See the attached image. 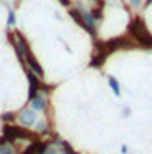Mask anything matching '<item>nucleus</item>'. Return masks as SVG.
<instances>
[{
	"instance_id": "1",
	"label": "nucleus",
	"mask_w": 152,
	"mask_h": 154,
	"mask_svg": "<svg viewBox=\"0 0 152 154\" xmlns=\"http://www.w3.org/2000/svg\"><path fill=\"white\" fill-rule=\"evenodd\" d=\"M131 31H132V34L138 38V41H140V43L152 47V36L149 34V31L145 29V25L141 23V20H140V18H136V20L132 22V25H131Z\"/></svg>"
},
{
	"instance_id": "2",
	"label": "nucleus",
	"mask_w": 152,
	"mask_h": 154,
	"mask_svg": "<svg viewBox=\"0 0 152 154\" xmlns=\"http://www.w3.org/2000/svg\"><path fill=\"white\" fill-rule=\"evenodd\" d=\"M18 122H20V125H23V127H32V125H36V122H38L36 111H34V109H23V111H20Z\"/></svg>"
},
{
	"instance_id": "3",
	"label": "nucleus",
	"mask_w": 152,
	"mask_h": 154,
	"mask_svg": "<svg viewBox=\"0 0 152 154\" xmlns=\"http://www.w3.org/2000/svg\"><path fill=\"white\" fill-rule=\"evenodd\" d=\"M4 133H5V138L7 140H18V138H29L31 136L27 131H23L20 127H11V125H7L4 129Z\"/></svg>"
},
{
	"instance_id": "4",
	"label": "nucleus",
	"mask_w": 152,
	"mask_h": 154,
	"mask_svg": "<svg viewBox=\"0 0 152 154\" xmlns=\"http://www.w3.org/2000/svg\"><path fill=\"white\" fill-rule=\"evenodd\" d=\"M45 104H47V100H45V97H41V95L34 97V99L31 100V106H32V109H34V111L43 109V108H45Z\"/></svg>"
},
{
	"instance_id": "5",
	"label": "nucleus",
	"mask_w": 152,
	"mask_h": 154,
	"mask_svg": "<svg viewBox=\"0 0 152 154\" xmlns=\"http://www.w3.org/2000/svg\"><path fill=\"white\" fill-rule=\"evenodd\" d=\"M108 81H109V86H111V90L114 91V95L118 97L120 95V84H118V81L114 77H108Z\"/></svg>"
},
{
	"instance_id": "6",
	"label": "nucleus",
	"mask_w": 152,
	"mask_h": 154,
	"mask_svg": "<svg viewBox=\"0 0 152 154\" xmlns=\"http://www.w3.org/2000/svg\"><path fill=\"white\" fill-rule=\"evenodd\" d=\"M0 154H14V149L11 145H0Z\"/></svg>"
},
{
	"instance_id": "7",
	"label": "nucleus",
	"mask_w": 152,
	"mask_h": 154,
	"mask_svg": "<svg viewBox=\"0 0 152 154\" xmlns=\"http://www.w3.org/2000/svg\"><path fill=\"white\" fill-rule=\"evenodd\" d=\"M14 22H16L14 11H13V9H9V20H7V25H9V27H13V25H14Z\"/></svg>"
},
{
	"instance_id": "8",
	"label": "nucleus",
	"mask_w": 152,
	"mask_h": 154,
	"mask_svg": "<svg viewBox=\"0 0 152 154\" xmlns=\"http://www.w3.org/2000/svg\"><path fill=\"white\" fill-rule=\"evenodd\" d=\"M36 124H38V131H39V133H45V131H47V129H48V127H47V124H45V122H36Z\"/></svg>"
},
{
	"instance_id": "9",
	"label": "nucleus",
	"mask_w": 152,
	"mask_h": 154,
	"mask_svg": "<svg viewBox=\"0 0 152 154\" xmlns=\"http://www.w3.org/2000/svg\"><path fill=\"white\" fill-rule=\"evenodd\" d=\"M2 118H4L5 122H13V115H11V113H7V115H4Z\"/></svg>"
},
{
	"instance_id": "10",
	"label": "nucleus",
	"mask_w": 152,
	"mask_h": 154,
	"mask_svg": "<svg viewBox=\"0 0 152 154\" xmlns=\"http://www.w3.org/2000/svg\"><path fill=\"white\" fill-rule=\"evenodd\" d=\"M59 2H63V5H70V0H59Z\"/></svg>"
},
{
	"instance_id": "11",
	"label": "nucleus",
	"mask_w": 152,
	"mask_h": 154,
	"mask_svg": "<svg viewBox=\"0 0 152 154\" xmlns=\"http://www.w3.org/2000/svg\"><path fill=\"white\" fill-rule=\"evenodd\" d=\"M131 4H132V5H138V4H140V0H131Z\"/></svg>"
}]
</instances>
